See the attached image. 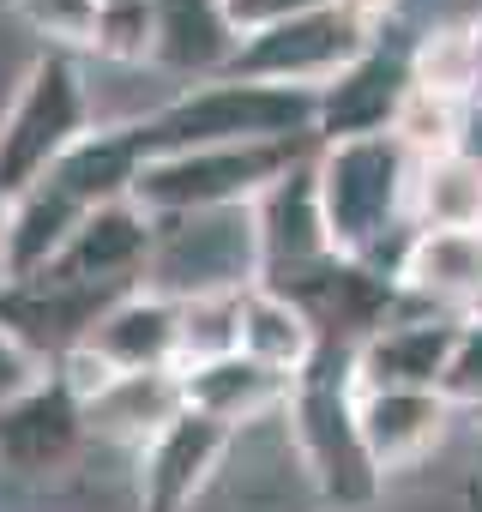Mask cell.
Returning a JSON list of instances; mask_svg holds the SVG:
<instances>
[{
  "instance_id": "obj_1",
  "label": "cell",
  "mask_w": 482,
  "mask_h": 512,
  "mask_svg": "<svg viewBox=\"0 0 482 512\" xmlns=\"http://www.w3.org/2000/svg\"><path fill=\"white\" fill-rule=\"evenodd\" d=\"M410 151L392 133L338 139L314 151V187L326 211V241L344 260H362L392 278L398 253L410 241Z\"/></svg>"
},
{
  "instance_id": "obj_2",
  "label": "cell",
  "mask_w": 482,
  "mask_h": 512,
  "mask_svg": "<svg viewBox=\"0 0 482 512\" xmlns=\"http://www.w3.org/2000/svg\"><path fill=\"white\" fill-rule=\"evenodd\" d=\"M145 163L169 151H205V145H278V139H314V91L296 85H260V79H205L169 97L163 109L127 121Z\"/></svg>"
},
{
  "instance_id": "obj_3",
  "label": "cell",
  "mask_w": 482,
  "mask_h": 512,
  "mask_svg": "<svg viewBox=\"0 0 482 512\" xmlns=\"http://www.w3.org/2000/svg\"><path fill=\"white\" fill-rule=\"evenodd\" d=\"M290 434L314 476V488L332 500V512H368L380 500V470L362 452L356 434V374L350 350H314V362L290 386Z\"/></svg>"
},
{
  "instance_id": "obj_4",
  "label": "cell",
  "mask_w": 482,
  "mask_h": 512,
  "mask_svg": "<svg viewBox=\"0 0 482 512\" xmlns=\"http://www.w3.org/2000/svg\"><path fill=\"white\" fill-rule=\"evenodd\" d=\"M320 139H278V145H205V151H169L151 157L133 181V205L151 223L199 217V211H235L254 205L278 175H290L302 157H314Z\"/></svg>"
},
{
  "instance_id": "obj_5",
  "label": "cell",
  "mask_w": 482,
  "mask_h": 512,
  "mask_svg": "<svg viewBox=\"0 0 482 512\" xmlns=\"http://www.w3.org/2000/svg\"><path fill=\"white\" fill-rule=\"evenodd\" d=\"M91 127L97 115H91V85L79 55L43 49L25 67L7 115H0V199H19L25 187L49 181Z\"/></svg>"
},
{
  "instance_id": "obj_6",
  "label": "cell",
  "mask_w": 482,
  "mask_h": 512,
  "mask_svg": "<svg viewBox=\"0 0 482 512\" xmlns=\"http://www.w3.org/2000/svg\"><path fill=\"white\" fill-rule=\"evenodd\" d=\"M254 284H260L254 217H248V205H235V211H199V217L157 223L151 266H145L139 290H157L169 302H193V296H235Z\"/></svg>"
},
{
  "instance_id": "obj_7",
  "label": "cell",
  "mask_w": 482,
  "mask_h": 512,
  "mask_svg": "<svg viewBox=\"0 0 482 512\" xmlns=\"http://www.w3.org/2000/svg\"><path fill=\"white\" fill-rule=\"evenodd\" d=\"M410 49L416 37L392 19L368 37V49L314 91V139L320 145H338V139H374V133H392L404 97L416 91L410 79Z\"/></svg>"
},
{
  "instance_id": "obj_8",
  "label": "cell",
  "mask_w": 482,
  "mask_h": 512,
  "mask_svg": "<svg viewBox=\"0 0 482 512\" xmlns=\"http://www.w3.org/2000/svg\"><path fill=\"white\" fill-rule=\"evenodd\" d=\"M380 25H362L356 13H344L338 0L320 13H302L290 25L241 37L229 79H260V85H296V91H320L326 79H338L374 37Z\"/></svg>"
},
{
  "instance_id": "obj_9",
  "label": "cell",
  "mask_w": 482,
  "mask_h": 512,
  "mask_svg": "<svg viewBox=\"0 0 482 512\" xmlns=\"http://www.w3.org/2000/svg\"><path fill=\"white\" fill-rule=\"evenodd\" d=\"M85 404L61 386V374L25 380L13 398H0V470H13L25 482L61 476L85 452Z\"/></svg>"
},
{
  "instance_id": "obj_10",
  "label": "cell",
  "mask_w": 482,
  "mask_h": 512,
  "mask_svg": "<svg viewBox=\"0 0 482 512\" xmlns=\"http://www.w3.org/2000/svg\"><path fill=\"white\" fill-rule=\"evenodd\" d=\"M254 247H260V284L284 290L296 278H308L314 266L332 260L326 241V211H320V187H314V157H302L290 175H278L254 205Z\"/></svg>"
},
{
  "instance_id": "obj_11",
  "label": "cell",
  "mask_w": 482,
  "mask_h": 512,
  "mask_svg": "<svg viewBox=\"0 0 482 512\" xmlns=\"http://www.w3.org/2000/svg\"><path fill=\"white\" fill-rule=\"evenodd\" d=\"M392 290L404 314L470 320L482 302V229H410Z\"/></svg>"
},
{
  "instance_id": "obj_12",
  "label": "cell",
  "mask_w": 482,
  "mask_h": 512,
  "mask_svg": "<svg viewBox=\"0 0 482 512\" xmlns=\"http://www.w3.org/2000/svg\"><path fill=\"white\" fill-rule=\"evenodd\" d=\"M151 241H157V223L133 205V199H115V205H91L67 241V253L43 272L55 284H85V290H139L145 284V266H151Z\"/></svg>"
},
{
  "instance_id": "obj_13",
  "label": "cell",
  "mask_w": 482,
  "mask_h": 512,
  "mask_svg": "<svg viewBox=\"0 0 482 512\" xmlns=\"http://www.w3.org/2000/svg\"><path fill=\"white\" fill-rule=\"evenodd\" d=\"M464 320H440V314H404L392 302V320L356 344L350 374L356 392H440V374L452 362Z\"/></svg>"
},
{
  "instance_id": "obj_14",
  "label": "cell",
  "mask_w": 482,
  "mask_h": 512,
  "mask_svg": "<svg viewBox=\"0 0 482 512\" xmlns=\"http://www.w3.org/2000/svg\"><path fill=\"white\" fill-rule=\"evenodd\" d=\"M229 446H235V434L223 422L181 410L169 428H157L139 446V512H187Z\"/></svg>"
},
{
  "instance_id": "obj_15",
  "label": "cell",
  "mask_w": 482,
  "mask_h": 512,
  "mask_svg": "<svg viewBox=\"0 0 482 512\" xmlns=\"http://www.w3.org/2000/svg\"><path fill=\"white\" fill-rule=\"evenodd\" d=\"M452 428V404L440 392H356V434L368 464L386 476L422 464Z\"/></svg>"
},
{
  "instance_id": "obj_16",
  "label": "cell",
  "mask_w": 482,
  "mask_h": 512,
  "mask_svg": "<svg viewBox=\"0 0 482 512\" xmlns=\"http://www.w3.org/2000/svg\"><path fill=\"white\" fill-rule=\"evenodd\" d=\"M241 37L223 13V0H151V67L187 85L223 79Z\"/></svg>"
},
{
  "instance_id": "obj_17",
  "label": "cell",
  "mask_w": 482,
  "mask_h": 512,
  "mask_svg": "<svg viewBox=\"0 0 482 512\" xmlns=\"http://www.w3.org/2000/svg\"><path fill=\"white\" fill-rule=\"evenodd\" d=\"M175 380H181V404L199 410V416H211V422H223L229 434L260 422V416H284L290 386H296L290 374H272L254 356H241V350L193 362V368H175Z\"/></svg>"
},
{
  "instance_id": "obj_18",
  "label": "cell",
  "mask_w": 482,
  "mask_h": 512,
  "mask_svg": "<svg viewBox=\"0 0 482 512\" xmlns=\"http://www.w3.org/2000/svg\"><path fill=\"white\" fill-rule=\"evenodd\" d=\"M115 374H163L181 362V308L157 290H127L85 338Z\"/></svg>"
},
{
  "instance_id": "obj_19",
  "label": "cell",
  "mask_w": 482,
  "mask_h": 512,
  "mask_svg": "<svg viewBox=\"0 0 482 512\" xmlns=\"http://www.w3.org/2000/svg\"><path fill=\"white\" fill-rule=\"evenodd\" d=\"M79 217H85V205L61 181H37L19 199H7V217H0V260H7V278L13 284L43 278L67 253Z\"/></svg>"
},
{
  "instance_id": "obj_20",
  "label": "cell",
  "mask_w": 482,
  "mask_h": 512,
  "mask_svg": "<svg viewBox=\"0 0 482 512\" xmlns=\"http://www.w3.org/2000/svg\"><path fill=\"white\" fill-rule=\"evenodd\" d=\"M181 410H187V404H181L175 368H163V374H115V380L85 404V434L139 452V446H145L157 428H169Z\"/></svg>"
},
{
  "instance_id": "obj_21",
  "label": "cell",
  "mask_w": 482,
  "mask_h": 512,
  "mask_svg": "<svg viewBox=\"0 0 482 512\" xmlns=\"http://www.w3.org/2000/svg\"><path fill=\"white\" fill-rule=\"evenodd\" d=\"M235 350H241V356H254V362H260V368H272V374H290V380H296V374L314 362L320 338H314L308 314H302L290 296H278V290L254 284V290H241Z\"/></svg>"
},
{
  "instance_id": "obj_22",
  "label": "cell",
  "mask_w": 482,
  "mask_h": 512,
  "mask_svg": "<svg viewBox=\"0 0 482 512\" xmlns=\"http://www.w3.org/2000/svg\"><path fill=\"white\" fill-rule=\"evenodd\" d=\"M139 169H145V151H139L133 127L115 121V127H91V133L61 157V169H55L49 181H61V187L91 211V205H115V199H127L133 181H139Z\"/></svg>"
},
{
  "instance_id": "obj_23",
  "label": "cell",
  "mask_w": 482,
  "mask_h": 512,
  "mask_svg": "<svg viewBox=\"0 0 482 512\" xmlns=\"http://www.w3.org/2000/svg\"><path fill=\"white\" fill-rule=\"evenodd\" d=\"M410 229H482V169L464 151L428 157L410 175Z\"/></svg>"
},
{
  "instance_id": "obj_24",
  "label": "cell",
  "mask_w": 482,
  "mask_h": 512,
  "mask_svg": "<svg viewBox=\"0 0 482 512\" xmlns=\"http://www.w3.org/2000/svg\"><path fill=\"white\" fill-rule=\"evenodd\" d=\"M410 79H416V91L470 109V97H476V37H470V25L422 31L416 49H410Z\"/></svg>"
},
{
  "instance_id": "obj_25",
  "label": "cell",
  "mask_w": 482,
  "mask_h": 512,
  "mask_svg": "<svg viewBox=\"0 0 482 512\" xmlns=\"http://www.w3.org/2000/svg\"><path fill=\"white\" fill-rule=\"evenodd\" d=\"M464 121L470 109L464 103H446V97H428V91H410L398 121H392V139L410 151V163H428V157H446L464 145Z\"/></svg>"
},
{
  "instance_id": "obj_26",
  "label": "cell",
  "mask_w": 482,
  "mask_h": 512,
  "mask_svg": "<svg viewBox=\"0 0 482 512\" xmlns=\"http://www.w3.org/2000/svg\"><path fill=\"white\" fill-rule=\"evenodd\" d=\"M85 55L109 67H151V0H103Z\"/></svg>"
},
{
  "instance_id": "obj_27",
  "label": "cell",
  "mask_w": 482,
  "mask_h": 512,
  "mask_svg": "<svg viewBox=\"0 0 482 512\" xmlns=\"http://www.w3.org/2000/svg\"><path fill=\"white\" fill-rule=\"evenodd\" d=\"M175 308H181V362L175 368H193V362H211V356L235 350L241 290L235 296H193V302H175Z\"/></svg>"
},
{
  "instance_id": "obj_28",
  "label": "cell",
  "mask_w": 482,
  "mask_h": 512,
  "mask_svg": "<svg viewBox=\"0 0 482 512\" xmlns=\"http://www.w3.org/2000/svg\"><path fill=\"white\" fill-rule=\"evenodd\" d=\"M7 7L31 37H43V49H55V55H85L91 49L97 0H7Z\"/></svg>"
},
{
  "instance_id": "obj_29",
  "label": "cell",
  "mask_w": 482,
  "mask_h": 512,
  "mask_svg": "<svg viewBox=\"0 0 482 512\" xmlns=\"http://www.w3.org/2000/svg\"><path fill=\"white\" fill-rule=\"evenodd\" d=\"M440 398L452 410H482V320L470 314L458 326V344H452V362L440 374Z\"/></svg>"
},
{
  "instance_id": "obj_30",
  "label": "cell",
  "mask_w": 482,
  "mask_h": 512,
  "mask_svg": "<svg viewBox=\"0 0 482 512\" xmlns=\"http://www.w3.org/2000/svg\"><path fill=\"white\" fill-rule=\"evenodd\" d=\"M332 0H223V13L235 25V37H254V31H272V25H290L302 13H320Z\"/></svg>"
},
{
  "instance_id": "obj_31",
  "label": "cell",
  "mask_w": 482,
  "mask_h": 512,
  "mask_svg": "<svg viewBox=\"0 0 482 512\" xmlns=\"http://www.w3.org/2000/svg\"><path fill=\"white\" fill-rule=\"evenodd\" d=\"M338 7H344V13H356L362 25H392L404 0H338Z\"/></svg>"
},
{
  "instance_id": "obj_32",
  "label": "cell",
  "mask_w": 482,
  "mask_h": 512,
  "mask_svg": "<svg viewBox=\"0 0 482 512\" xmlns=\"http://www.w3.org/2000/svg\"><path fill=\"white\" fill-rule=\"evenodd\" d=\"M464 157H476V169H482V109H470V121H464V145H458Z\"/></svg>"
},
{
  "instance_id": "obj_33",
  "label": "cell",
  "mask_w": 482,
  "mask_h": 512,
  "mask_svg": "<svg viewBox=\"0 0 482 512\" xmlns=\"http://www.w3.org/2000/svg\"><path fill=\"white\" fill-rule=\"evenodd\" d=\"M470 37H476V97H470V109H482V13L470 19Z\"/></svg>"
},
{
  "instance_id": "obj_34",
  "label": "cell",
  "mask_w": 482,
  "mask_h": 512,
  "mask_svg": "<svg viewBox=\"0 0 482 512\" xmlns=\"http://www.w3.org/2000/svg\"><path fill=\"white\" fill-rule=\"evenodd\" d=\"M464 512H482V482H470V488H464Z\"/></svg>"
},
{
  "instance_id": "obj_35",
  "label": "cell",
  "mask_w": 482,
  "mask_h": 512,
  "mask_svg": "<svg viewBox=\"0 0 482 512\" xmlns=\"http://www.w3.org/2000/svg\"><path fill=\"white\" fill-rule=\"evenodd\" d=\"M7 284H13V278H7V260H0V290H7Z\"/></svg>"
},
{
  "instance_id": "obj_36",
  "label": "cell",
  "mask_w": 482,
  "mask_h": 512,
  "mask_svg": "<svg viewBox=\"0 0 482 512\" xmlns=\"http://www.w3.org/2000/svg\"><path fill=\"white\" fill-rule=\"evenodd\" d=\"M0 217H7V199H0Z\"/></svg>"
},
{
  "instance_id": "obj_37",
  "label": "cell",
  "mask_w": 482,
  "mask_h": 512,
  "mask_svg": "<svg viewBox=\"0 0 482 512\" xmlns=\"http://www.w3.org/2000/svg\"><path fill=\"white\" fill-rule=\"evenodd\" d=\"M476 320H482V302H476Z\"/></svg>"
},
{
  "instance_id": "obj_38",
  "label": "cell",
  "mask_w": 482,
  "mask_h": 512,
  "mask_svg": "<svg viewBox=\"0 0 482 512\" xmlns=\"http://www.w3.org/2000/svg\"><path fill=\"white\" fill-rule=\"evenodd\" d=\"M97 7H103V0H97Z\"/></svg>"
}]
</instances>
